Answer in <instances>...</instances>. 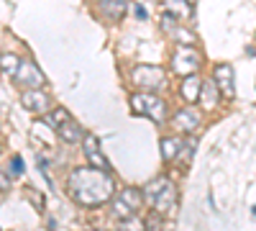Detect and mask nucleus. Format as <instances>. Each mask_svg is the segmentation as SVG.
<instances>
[{
  "mask_svg": "<svg viewBox=\"0 0 256 231\" xmlns=\"http://www.w3.org/2000/svg\"><path fill=\"white\" fill-rule=\"evenodd\" d=\"M212 82H216V88L223 98H233L236 95V80H233V67L230 65H218L216 72H212Z\"/></svg>",
  "mask_w": 256,
  "mask_h": 231,
  "instance_id": "0eeeda50",
  "label": "nucleus"
},
{
  "mask_svg": "<svg viewBox=\"0 0 256 231\" xmlns=\"http://www.w3.org/2000/svg\"><path fill=\"white\" fill-rule=\"evenodd\" d=\"M0 187H3V190H8V187H10V180H8L3 172H0Z\"/></svg>",
  "mask_w": 256,
  "mask_h": 231,
  "instance_id": "4be33fe9",
  "label": "nucleus"
},
{
  "mask_svg": "<svg viewBox=\"0 0 256 231\" xmlns=\"http://www.w3.org/2000/svg\"><path fill=\"white\" fill-rule=\"evenodd\" d=\"M134 8H136V16H138V18H146V16H148L144 6H134Z\"/></svg>",
  "mask_w": 256,
  "mask_h": 231,
  "instance_id": "5701e85b",
  "label": "nucleus"
},
{
  "mask_svg": "<svg viewBox=\"0 0 256 231\" xmlns=\"http://www.w3.org/2000/svg\"><path fill=\"white\" fill-rule=\"evenodd\" d=\"M131 108L136 113L148 116L154 123H162L166 118V103L156 93H148V90H141V93H134L131 95Z\"/></svg>",
  "mask_w": 256,
  "mask_h": 231,
  "instance_id": "7ed1b4c3",
  "label": "nucleus"
},
{
  "mask_svg": "<svg viewBox=\"0 0 256 231\" xmlns=\"http://www.w3.org/2000/svg\"><path fill=\"white\" fill-rule=\"evenodd\" d=\"M67 190L80 205H102L113 198V177L98 167H80L70 175Z\"/></svg>",
  "mask_w": 256,
  "mask_h": 231,
  "instance_id": "f257e3e1",
  "label": "nucleus"
},
{
  "mask_svg": "<svg viewBox=\"0 0 256 231\" xmlns=\"http://www.w3.org/2000/svg\"><path fill=\"white\" fill-rule=\"evenodd\" d=\"M24 172H26V164H24V159H20V157H10V164H8V175L18 177V175H24Z\"/></svg>",
  "mask_w": 256,
  "mask_h": 231,
  "instance_id": "6ab92c4d",
  "label": "nucleus"
},
{
  "mask_svg": "<svg viewBox=\"0 0 256 231\" xmlns=\"http://www.w3.org/2000/svg\"><path fill=\"white\" fill-rule=\"evenodd\" d=\"M254 216H256V205H254Z\"/></svg>",
  "mask_w": 256,
  "mask_h": 231,
  "instance_id": "393cba45",
  "label": "nucleus"
},
{
  "mask_svg": "<svg viewBox=\"0 0 256 231\" xmlns=\"http://www.w3.org/2000/svg\"><path fill=\"white\" fill-rule=\"evenodd\" d=\"M82 144H84V157L90 159V164L98 167V170H102V172H110L108 159H105V157L100 154V149H98V136H95V134H84Z\"/></svg>",
  "mask_w": 256,
  "mask_h": 231,
  "instance_id": "9d476101",
  "label": "nucleus"
},
{
  "mask_svg": "<svg viewBox=\"0 0 256 231\" xmlns=\"http://www.w3.org/2000/svg\"><path fill=\"white\" fill-rule=\"evenodd\" d=\"M70 118H72V116H70L67 111H64V108H56V111L52 113V123L56 126V129H59V126H62V123H67Z\"/></svg>",
  "mask_w": 256,
  "mask_h": 231,
  "instance_id": "412c9836",
  "label": "nucleus"
},
{
  "mask_svg": "<svg viewBox=\"0 0 256 231\" xmlns=\"http://www.w3.org/2000/svg\"><path fill=\"white\" fill-rule=\"evenodd\" d=\"M141 203H144L141 190H136V187H126V190L113 200V213H116L118 218H131V216H136V211L141 208Z\"/></svg>",
  "mask_w": 256,
  "mask_h": 231,
  "instance_id": "423d86ee",
  "label": "nucleus"
},
{
  "mask_svg": "<svg viewBox=\"0 0 256 231\" xmlns=\"http://www.w3.org/2000/svg\"><path fill=\"white\" fill-rule=\"evenodd\" d=\"M134 82L141 88V90H148V93H154L159 88L166 85V77H164V70L162 67H152V65H144V67H136L134 70Z\"/></svg>",
  "mask_w": 256,
  "mask_h": 231,
  "instance_id": "39448f33",
  "label": "nucleus"
},
{
  "mask_svg": "<svg viewBox=\"0 0 256 231\" xmlns=\"http://www.w3.org/2000/svg\"><path fill=\"white\" fill-rule=\"evenodd\" d=\"M190 6H192L190 0H162L164 13L174 16V18H190L192 16V8Z\"/></svg>",
  "mask_w": 256,
  "mask_h": 231,
  "instance_id": "ddd939ff",
  "label": "nucleus"
},
{
  "mask_svg": "<svg viewBox=\"0 0 256 231\" xmlns=\"http://www.w3.org/2000/svg\"><path fill=\"white\" fill-rule=\"evenodd\" d=\"M200 85H202V82H200V77H195V75H190V77H184V82H182V88H180V95L184 98V100H198L200 98Z\"/></svg>",
  "mask_w": 256,
  "mask_h": 231,
  "instance_id": "2eb2a0df",
  "label": "nucleus"
},
{
  "mask_svg": "<svg viewBox=\"0 0 256 231\" xmlns=\"http://www.w3.org/2000/svg\"><path fill=\"white\" fill-rule=\"evenodd\" d=\"M174 126H177L180 131H195L198 126H200V113L192 111V108H182L174 116Z\"/></svg>",
  "mask_w": 256,
  "mask_h": 231,
  "instance_id": "f8f14e48",
  "label": "nucleus"
},
{
  "mask_svg": "<svg viewBox=\"0 0 256 231\" xmlns=\"http://www.w3.org/2000/svg\"><path fill=\"white\" fill-rule=\"evenodd\" d=\"M190 3H195V0H190Z\"/></svg>",
  "mask_w": 256,
  "mask_h": 231,
  "instance_id": "a878e982",
  "label": "nucleus"
},
{
  "mask_svg": "<svg viewBox=\"0 0 256 231\" xmlns=\"http://www.w3.org/2000/svg\"><path fill=\"white\" fill-rule=\"evenodd\" d=\"M18 65H20V59L16 54H0V70H3L6 75H16Z\"/></svg>",
  "mask_w": 256,
  "mask_h": 231,
  "instance_id": "a211bd4d",
  "label": "nucleus"
},
{
  "mask_svg": "<svg viewBox=\"0 0 256 231\" xmlns=\"http://www.w3.org/2000/svg\"><path fill=\"white\" fill-rule=\"evenodd\" d=\"M200 90H202V93H200L198 100L202 103L205 108H216V103H218V95H216L218 88H216V82H212V80H205L202 85H200Z\"/></svg>",
  "mask_w": 256,
  "mask_h": 231,
  "instance_id": "dca6fc26",
  "label": "nucleus"
},
{
  "mask_svg": "<svg viewBox=\"0 0 256 231\" xmlns=\"http://www.w3.org/2000/svg\"><path fill=\"white\" fill-rule=\"evenodd\" d=\"M172 70H174L177 75H184V77L195 75V72L200 70V54H198V49L184 47V44L177 47L174 54H172Z\"/></svg>",
  "mask_w": 256,
  "mask_h": 231,
  "instance_id": "20e7f679",
  "label": "nucleus"
},
{
  "mask_svg": "<svg viewBox=\"0 0 256 231\" xmlns=\"http://www.w3.org/2000/svg\"><path fill=\"white\" fill-rule=\"evenodd\" d=\"M118 231H144V223L136 216H131V218H123V226Z\"/></svg>",
  "mask_w": 256,
  "mask_h": 231,
  "instance_id": "aec40b11",
  "label": "nucleus"
},
{
  "mask_svg": "<svg viewBox=\"0 0 256 231\" xmlns=\"http://www.w3.org/2000/svg\"><path fill=\"white\" fill-rule=\"evenodd\" d=\"M98 8H100V16L108 21H120L128 11L126 0H98Z\"/></svg>",
  "mask_w": 256,
  "mask_h": 231,
  "instance_id": "9b49d317",
  "label": "nucleus"
},
{
  "mask_svg": "<svg viewBox=\"0 0 256 231\" xmlns=\"http://www.w3.org/2000/svg\"><path fill=\"white\" fill-rule=\"evenodd\" d=\"M148 231H159V221L156 218H148Z\"/></svg>",
  "mask_w": 256,
  "mask_h": 231,
  "instance_id": "b1692460",
  "label": "nucleus"
},
{
  "mask_svg": "<svg viewBox=\"0 0 256 231\" xmlns=\"http://www.w3.org/2000/svg\"><path fill=\"white\" fill-rule=\"evenodd\" d=\"M180 139H164L162 141V157H164V162H172V159H177V152H180Z\"/></svg>",
  "mask_w": 256,
  "mask_h": 231,
  "instance_id": "f3484780",
  "label": "nucleus"
},
{
  "mask_svg": "<svg viewBox=\"0 0 256 231\" xmlns=\"http://www.w3.org/2000/svg\"><path fill=\"white\" fill-rule=\"evenodd\" d=\"M13 77H16L18 85H24V88H41L44 85V75H41V70L36 65H31V62H20Z\"/></svg>",
  "mask_w": 256,
  "mask_h": 231,
  "instance_id": "6e6552de",
  "label": "nucleus"
},
{
  "mask_svg": "<svg viewBox=\"0 0 256 231\" xmlns=\"http://www.w3.org/2000/svg\"><path fill=\"white\" fill-rule=\"evenodd\" d=\"M56 131H59V136H62L64 141H67V144H74V141H82V139H84L82 126H80L77 121H72V118H70L67 123H62Z\"/></svg>",
  "mask_w": 256,
  "mask_h": 231,
  "instance_id": "4468645a",
  "label": "nucleus"
},
{
  "mask_svg": "<svg viewBox=\"0 0 256 231\" xmlns=\"http://www.w3.org/2000/svg\"><path fill=\"white\" fill-rule=\"evenodd\" d=\"M20 103H24L26 111H34V113H46L49 106H52V98L41 90V88H34V90H26L20 95Z\"/></svg>",
  "mask_w": 256,
  "mask_h": 231,
  "instance_id": "1a4fd4ad",
  "label": "nucleus"
},
{
  "mask_svg": "<svg viewBox=\"0 0 256 231\" xmlns=\"http://www.w3.org/2000/svg\"><path fill=\"white\" fill-rule=\"evenodd\" d=\"M144 198L154 205V211H156V213H169V211H174L177 190H174L172 180L156 177V180H152V182L144 187Z\"/></svg>",
  "mask_w": 256,
  "mask_h": 231,
  "instance_id": "f03ea898",
  "label": "nucleus"
}]
</instances>
